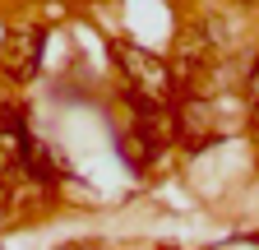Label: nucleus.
<instances>
[{
    "label": "nucleus",
    "mask_w": 259,
    "mask_h": 250,
    "mask_svg": "<svg viewBox=\"0 0 259 250\" xmlns=\"http://www.w3.org/2000/svg\"><path fill=\"white\" fill-rule=\"evenodd\" d=\"M14 218H19V204H14V190H10L5 181H0V227H10Z\"/></svg>",
    "instance_id": "obj_5"
},
{
    "label": "nucleus",
    "mask_w": 259,
    "mask_h": 250,
    "mask_svg": "<svg viewBox=\"0 0 259 250\" xmlns=\"http://www.w3.org/2000/svg\"><path fill=\"white\" fill-rule=\"evenodd\" d=\"M222 56V33L213 23H190L181 28V37L171 42V79H176V93H194L199 88V79L218 65Z\"/></svg>",
    "instance_id": "obj_2"
},
{
    "label": "nucleus",
    "mask_w": 259,
    "mask_h": 250,
    "mask_svg": "<svg viewBox=\"0 0 259 250\" xmlns=\"http://www.w3.org/2000/svg\"><path fill=\"white\" fill-rule=\"evenodd\" d=\"M171 125H176V144L185 153H199V148L222 139L218 120H213V102L204 98V93H181V98L171 102Z\"/></svg>",
    "instance_id": "obj_3"
},
{
    "label": "nucleus",
    "mask_w": 259,
    "mask_h": 250,
    "mask_svg": "<svg viewBox=\"0 0 259 250\" xmlns=\"http://www.w3.org/2000/svg\"><path fill=\"white\" fill-rule=\"evenodd\" d=\"M111 56H116V70L125 74L130 93H139V98H148V102H162V107H171V102L181 98L167 56H157V51L130 42V37H120V42L111 47Z\"/></svg>",
    "instance_id": "obj_1"
},
{
    "label": "nucleus",
    "mask_w": 259,
    "mask_h": 250,
    "mask_svg": "<svg viewBox=\"0 0 259 250\" xmlns=\"http://www.w3.org/2000/svg\"><path fill=\"white\" fill-rule=\"evenodd\" d=\"M250 241H254V245H259V232H254V236H250Z\"/></svg>",
    "instance_id": "obj_6"
},
{
    "label": "nucleus",
    "mask_w": 259,
    "mask_h": 250,
    "mask_svg": "<svg viewBox=\"0 0 259 250\" xmlns=\"http://www.w3.org/2000/svg\"><path fill=\"white\" fill-rule=\"evenodd\" d=\"M42 47H47V37H42L37 23H28V19L10 23L5 42H0V70H5V79L10 84H28L42 70Z\"/></svg>",
    "instance_id": "obj_4"
}]
</instances>
